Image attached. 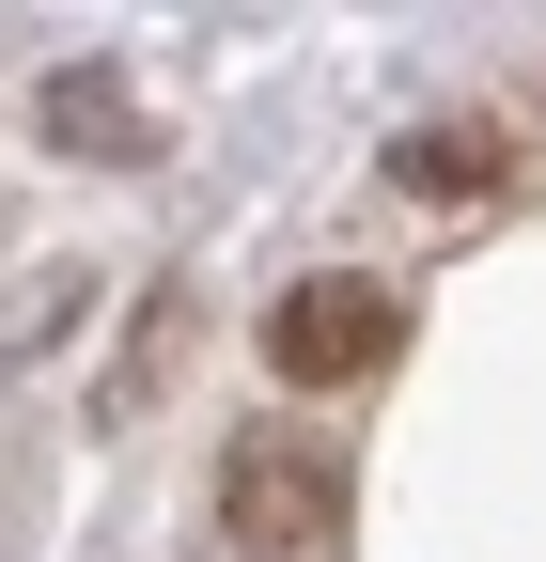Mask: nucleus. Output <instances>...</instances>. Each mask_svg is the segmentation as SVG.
<instances>
[{"label":"nucleus","instance_id":"39448f33","mask_svg":"<svg viewBox=\"0 0 546 562\" xmlns=\"http://www.w3.org/2000/svg\"><path fill=\"white\" fill-rule=\"evenodd\" d=\"M47 140H79V157H141V110H125V79H110V63H79V79H47Z\"/></svg>","mask_w":546,"mask_h":562},{"label":"nucleus","instance_id":"20e7f679","mask_svg":"<svg viewBox=\"0 0 546 562\" xmlns=\"http://www.w3.org/2000/svg\"><path fill=\"white\" fill-rule=\"evenodd\" d=\"M79 313H94V266H32L16 297H0V375H32L47 344H79Z\"/></svg>","mask_w":546,"mask_h":562},{"label":"nucleus","instance_id":"f257e3e1","mask_svg":"<svg viewBox=\"0 0 546 562\" xmlns=\"http://www.w3.org/2000/svg\"><path fill=\"white\" fill-rule=\"evenodd\" d=\"M219 531L250 562H297V547H344V469H328L297 422H250L219 453Z\"/></svg>","mask_w":546,"mask_h":562},{"label":"nucleus","instance_id":"f03ea898","mask_svg":"<svg viewBox=\"0 0 546 562\" xmlns=\"http://www.w3.org/2000/svg\"><path fill=\"white\" fill-rule=\"evenodd\" d=\"M390 344H406V313L375 297V281H297V297L265 313V360H282L297 391H344V375H390Z\"/></svg>","mask_w":546,"mask_h":562},{"label":"nucleus","instance_id":"7ed1b4c3","mask_svg":"<svg viewBox=\"0 0 546 562\" xmlns=\"http://www.w3.org/2000/svg\"><path fill=\"white\" fill-rule=\"evenodd\" d=\"M390 188H406V203H500V188H515V125H500V110L406 125V140H390Z\"/></svg>","mask_w":546,"mask_h":562}]
</instances>
